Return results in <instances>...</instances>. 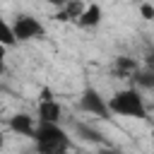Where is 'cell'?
I'll return each mask as SVG.
<instances>
[{
	"label": "cell",
	"instance_id": "obj_8",
	"mask_svg": "<svg viewBox=\"0 0 154 154\" xmlns=\"http://www.w3.org/2000/svg\"><path fill=\"white\" fill-rule=\"evenodd\" d=\"M101 19H103V10H101V5L89 2L87 10L82 12V17L77 19V26H79V29H96V26L101 24Z\"/></svg>",
	"mask_w": 154,
	"mask_h": 154
},
{
	"label": "cell",
	"instance_id": "obj_14",
	"mask_svg": "<svg viewBox=\"0 0 154 154\" xmlns=\"http://www.w3.org/2000/svg\"><path fill=\"white\" fill-rule=\"evenodd\" d=\"M96 154H120L116 147H108V144H101V149H96Z\"/></svg>",
	"mask_w": 154,
	"mask_h": 154
},
{
	"label": "cell",
	"instance_id": "obj_15",
	"mask_svg": "<svg viewBox=\"0 0 154 154\" xmlns=\"http://www.w3.org/2000/svg\"><path fill=\"white\" fill-rule=\"evenodd\" d=\"M144 65L154 70V48H152V51H147V55H144Z\"/></svg>",
	"mask_w": 154,
	"mask_h": 154
},
{
	"label": "cell",
	"instance_id": "obj_4",
	"mask_svg": "<svg viewBox=\"0 0 154 154\" xmlns=\"http://www.w3.org/2000/svg\"><path fill=\"white\" fill-rule=\"evenodd\" d=\"M79 111H84V113H91V116H96V118H103V120H108L111 118V108H108V101L101 96V91L99 89H94V87H84L82 89V94H79Z\"/></svg>",
	"mask_w": 154,
	"mask_h": 154
},
{
	"label": "cell",
	"instance_id": "obj_9",
	"mask_svg": "<svg viewBox=\"0 0 154 154\" xmlns=\"http://www.w3.org/2000/svg\"><path fill=\"white\" fill-rule=\"evenodd\" d=\"M137 70H140V65H137V60H135V58L118 55V58L113 60V75H118L120 79H130Z\"/></svg>",
	"mask_w": 154,
	"mask_h": 154
},
{
	"label": "cell",
	"instance_id": "obj_12",
	"mask_svg": "<svg viewBox=\"0 0 154 154\" xmlns=\"http://www.w3.org/2000/svg\"><path fill=\"white\" fill-rule=\"evenodd\" d=\"M0 43H2V48H14V46L19 43L17 34H14V29H12V22H2V34H0Z\"/></svg>",
	"mask_w": 154,
	"mask_h": 154
},
{
	"label": "cell",
	"instance_id": "obj_16",
	"mask_svg": "<svg viewBox=\"0 0 154 154\" xmlns=\"http://www.w3.org/2000/svg\"><path fill=\"white\" fill-rule=\"evenodd\" d=\"M43 2H48V5H55V7H63L67 0H43Z\"/></svg>",
	"mask_w": 154,
	"mask_h": 154
},
{
	"label": "cell",
	"instance_id": "obj_10",
	"mask_svg": "<svg viewBox=\"0 0 154 154\" xmlns=\"http://www.w3.org/2000/svg\"><path fill=\"white\" fill-rule=\"evenodd\" d=\"M75 132H77L82 140L91 142V144H106V140L101 137V132H99L96 128H91V125H84V123H75Z\"/></svg>",
	"mask_w": 154,
	"mask_h": 154
},
{
	"label": "cell",
	"instance_id": "obj_6",
	"mask_svg": "<svg viewBox=\"0 0 154 154\" xmlns=\"http://www.w3.org/2000/svg\"><path fill=\"white\" fill-rule=\"evenodd\" d=\"M63 106L55 99H41L38 101V123H60Z\"/></svg>",
	"mask_w": 154,
	"mask_h": 154
},
{
	"label": "cell",
	"instance_id": "obj_17",
	"mask_svg": "<svg viewBox=\"0 0 154 154\" xmlns=\"http://www.w3.org/2000/svg\"><path fill=\"white\" fill-rule=\"evenodd\" d=\"M41 99H53L51 96V89H41Z\"/></svg>",
	"mask_w": 154,
	"mask_h": 154
},
{
	"label": "cell",
	"instance_id": "obj_11",
	"mask_svg": "<svg viewBox=\"0 0 154 154\" xmlns=\"http://www.w3.org/2000/svg\"><path fill=\"white\" fill-rule=\"evenodd\" d=\"M130 79H132V82H135V87H140V89H154V70H152V67L137 70Z\"/></svg>",
	"mask_w": 154,
	"mask_h": 154
},
{
	"label": "cell",
	"instance_id": "obj_1",
	"mask_svg": "<svg viewBox=\"0 0 154 154\" xmlns=\"http://www.w3.org/2000/svg\"><path fill=\"white\" fill-rule=\"evenodd\" d=\"M108 108H111L113 116H120V118H132V120H147V118H149L144 96L140 94L137 87L118 89V91L108 99Z\"/></svg>",
	"mask_w": 154,
	"mask_h": 154
},
{
	"label": "cell",
	"instance_id": "obj_3",
	"mask_svg": "<svg viewBox=\"0 0 154 154\" xmlns=\"http://www.w3.org/2000/svg\"><path fill=\"white\" fill-rule=\"evenodd\" d=\"M12 29L19 38V43L24 41H34V38H43L46 36V26L41 19H36L34 14H26V12H19L14 19H12Z\"/></svg>",
	"mask_w": 154,
	"mask_h": 154
},
{
	"label": "cell",
	"instance_id": "obj_13",
	"mask_svg": "<svg viewBox=\"0 0 154 154\" xmlns=\"http://www.w3.org/2000/svg\"><path fill=\"white\" fill-rule=\"evenodd\" d=\"M140 14H142V19H147V22H154V5L152 2H140Z\"/></svg>",
	"mask_w": 154,
	"mask_h": 154
},
{
	"label": "cell",
	"instance_id": "obj_5",
	"mask_svg": "<svg viewBox=\"0 0 154 154\" xmlns=\"http://www.w3.org/2000/svg\"><path fill=\"white\" fill-rule=\"evenodd\" d=\"M7 128H10L14 135H22V137H34V132H36V120H34L29 113H14V116H10Z\"/></svg>",
	"mask_w": 154,
	"mask_h": 154
},
{
	"label": "cell",
	"instance_id": "obj_7",
	"mask_svg": "<svg viewBox=\"0 0 154 154\" xmlns=\"http://www.w3.org/2000/svg\"><path fill=\"white\" fill-rule=\"evenodd\" d=\"M84 10H87V5L82 0H67L63 7H58V12H55L53 19H58V22H75L77 24V19L82 17Z\"/></svg>",
	"mask_w": 154,
	"mask_h": 154
},
{
	"label": "cell",
	"instance_id": "obj_2",
	"mask_svg": "<svg viewBox=\"0 0 154 154\" xmlns=\"http://www.w3.org/2000/svg\"><path fill=\"white\" fill-rule=\"evenodd\" d=\"M36 142V154H67L72 142L60 123H38L31 137Z\"/></svg>",
	"mask_w": 154,
	"mask_h": 154
}]
</instances>
